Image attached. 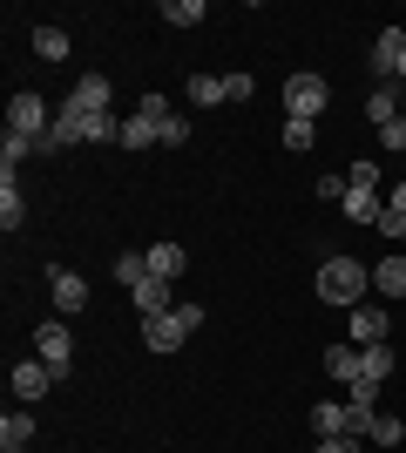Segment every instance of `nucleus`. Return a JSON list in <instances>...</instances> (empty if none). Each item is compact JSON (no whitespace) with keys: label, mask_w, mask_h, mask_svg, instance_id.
I'll list each match as a JSON object with an SVG mask.
<instances>
[{"label":"nucleus","mask_w":406,"mask_h":453,"mask_svg":"<svg viewBox=\"0 0 406 453\" xmlns=\"http://www.w3.org/2000/svg\"><path fill=\"white\" fill-rule=\"evenodd\" d=\"M372 291V271L359 265V257H332V265H318V298L326 304H346V311H359Z\"/></svg>","instance_id":"nucleus-1"},{"label":"nucleus","mask_w":406,"mask_h":453,"mask_svg":"<svg viewBox=\"0 0 406 453\" xmlns=\"http://www.w3.org/2000/svg\"><path fill=\"white\" fill-rule=\"evenodd\" d=\"M196 325H203V304H170V311H156V319H142V345H149V352H176V345L190 339Z\"/></svg>","instance_id":"nucleus-2"},{"label":"nucleus","mask_w":406,"mask_h":453,"mask_svg":"<svg viewBox=\"0 0 406 453\" xmlns=\"http://www.w3.org/2000/svg\"><path fill=\"white\" fill-rule=\"evenodd\" d=\"M332 102V81L326 75H285V115L298 122H318V109Z\"/></svg>","instance_id":"nucleus-3"},{"label":"nucleus","mask_w":406,"mask_h":453,"mask_svg":"<svg viewBox=\"0 0 406 453\" xmlns=\"http://www.w3.org/2000/svg\"><path fill=\"white\" fill-rule=\"evenodd\" d=\"M7 129H14V135H27V142H41V135L55 129V115H48V102H41L34 88H20L14 102H7Z\"/></svg>","instance_id":"nucleus-4"},{"label":"nucleus","mask_w":406,"mask_h":453,"mask_svg":"<svg viewBox=\"0 0 406 453\" xmlns=\"http://www.w3.org/2000/svg\"><path fill=\"white\" fill-rule=\"evenodd\" d=\"M34 359L48 365V372H68V365H75V339H68V325L61 319H48V325H34Z\"/></svg>","instance_id":"nucleus-5"},{"label":"nucleus","mask_w":406,"mask_h":453,"mask_svg":"<svg viewBox=\"0 0 406 453\" xmlns=\"http://www.w3.org/2000/svg\"><path fill=\"white\" fill-rule=\"evenodd\" d=\"M372 75H387V81L406 88V35H400V27H387V35L372 41Z\"/></svg>","instance_id":"nucleus-6"},{"label":"nucleus","mask_w":406,"mask_h":453,"mask_svg":"<svg viewBox=\"0 0 406 453\" xmlns=\"http://www.w3.org/2000/svg\"><path fill=\"white\" fill-rule=\"evenodd\" d=\"M48 298H55L61 319H75L81 304H88V278L81 271H48Z\"/></svg>","instance_id":"nucleus-7"},{"label":"nucleus","mask_w":406,"mask_h":453,"mask_svg":"<svg viewBox=\"0 0 406 453\" xmlns=\"http://www.w3.org/2000/svg\"><path fill=\"white\" fill-rule=\"evenodd\" d=\"M129 298H135V311H142V319H156V311H170V304H176V284H170V278H156V271H149V278L135 284Z\"/></svg>","instance_id":"nucleus-8"},{"label":"nucleus","mask_w":406,"mask_h":453,"mask_svg":"<svg viewBox=\"0 0 406 453\" xmlns=\"http://www.w3.org/2000/svg\"><path fill=\"white\" fill-rule=\"evenodd\" d=\"M68 109H81V115H109V75H81L75 88H68Z\"/></svg>","instance_id":"nucleus-9"},{"label":"nucleus","mask_w":406,"mask_h":453,"mask_svg":"<svg viewBox=\"0 0 406 453\" xmlns=\"http://www.w3.org/2000/svg\"><path fill=\"white\" fill-rule=\"evenodd\" d=\"M339 210H346L352 224H379V217H387V203H379V189H359V183H346Z\"/></svg>","instance_id":"nucleus-10"},{"label":"nucleus","mask_w":406,"mask_h":453,"mask_svg":"<svg viewBox=\"0 0 406 453\" xmlns=\"http://www.w3.org/2000/svg\"><path fill=\"white\" fill-rule=\"evenodd\" d=\"M387 332H393V319L379 304H359V311H352V345H387Z\"/></svg>","instance_id":"nucleus-11"},{"label":"nucleus","mask_w":406,"mask_h":453,"mask_svg":"<svg viewBox=\"0 0 406 453\" xmlns=\"http://www.w3.org/2000/svg\"><path fill=\"white\" fill-rule=\"evenodd\" d=\"M326 372L332 379H339V386H352V379H359V372H366V352H359V345H326Z\"/></svg>","instance_id":"nucleus-12"},{"label":"nucleus","mask_w":406,"mask_h":453,"mask_svg":"<svg viewBox=\"0 0 406 453\" xmlns=\"http://www.w3.org/2000/svg\"><path fill=\"white\" fill-rule=\"evenodd\" d=\"M48 386H55V372H48L41 359H14V393L20 399H41Z\"/></svg>","instance_id":"nucleus-13"},{"label":"nucleus","mask_w":406,"mask_h":453,"mask_svg":"<svg viewBox=\"0 0 406 453\" xmlns=\"http://www.w3.org/2000/svg\"><path fill=\"white\" fill-rule=\"evenodd\" d=\"M27 440H34V413H7L0 419V453H27Z\"/></svg>","instance_id":"nucleus-14"},{"label":"nucleus","mask_w":406,"mask_h":453,"mask_svg":"<svg viewBox=\"0 0 406 453\" xmlns=\"http://www.w3.org/2000/svg\"><path fill=\"white\" fill-rule=\"evenodd\" d=\"M142 257H149V271H156V278H183V265H190V257H183V244H149V250H142Z\"/></svg>","instance_id":"nucleus-15"},{"label":"nucleus","mask_w":406,"mask_h":453,"mask_svg":"<svg viewBox=\"0 0 406 453\" xmlns=\"http://www.w3.org/2000/svg\"><path fill=\"white\" fill-rule=\"evenodd\" d=\"M372 291H387V298H406V257L393 250L387 265H372Z\"/></svg>","instance_id":"nucleus-16"},{"label":"nucleus","mask_w":406,"mask_h":453,"mask_svg":"<svg viewBox=\"0 0 406 453\" xmlns=\"http://www.w3.org/2000/svg\"><path fill=\"white\" fill-rule=\"evenodd\" d=\"M27 156H41V142H27V135H14V129L0 135V176H14Z\"/></svg>","instance_id":"nucleus-17"},{"label":"nucleus","mask_w":406,"mask_h":453,"mask_svg":"<svg viewBox=\"0 0 406 453\" xmlns=\"http://www.w3.org/2000/svg\"><path fill=\"white\" fill-rule=\"evenodd\" d=\"M366 115H372V122H379V129H387V122H400V115H406V102H400V95L387 88V81H379V88L366 95Z\"/></svg>","instance_id":"nucleus-18"},{"label":"nucleus","mask_w":406,"mask_h":453,"mask_svg":"<svg viewBox=\"0 0 406 453\" xmlns=\"http://www.w3.org/2000/svg\"><path fill=\"white\" fill-rule=\"evenodd\" d=\"M311 434H318V440L346 434V406H339V399H318V406H311Z\"/></svg>","instance_id":"nucleus-19"},{"label":"nucleus","mask_w":406,"mask_h":453,"mask_svg":"<svg viewBox=\"0 0 406 453\" xmlns=\"http://www.w3.org/2000/svg\"><path fill=\"white\" fill-rule=\"evenodd\" d=\"M183 95H190L196 109H217V102H224V75H190V81H183Z\"/></svg>","instance_id":"nucleus-20"},{"label":"nucleus","mask_w":406,"mask_h":453,"mask_svg":"<svg viewBox=\"0 0 406 453\" xmlns=\"http://www.w3.org/2000/svg\"><path fill=\"white\" fill-rule=\"evenodd\" d=\"M34 55L41 61H68V27H34Z\"/></svg>","instance_id":"nucleus-21"},{"label":"nucleus","mask_w":406,"mask_h":453,"mask_svg":"<svg viewBox=\"0 0 406 453\" xmlns=\"http://www.w3.org/2000/svg\"><path fill=\"white\" fill-rule=\"evenodd\" d=\"M359 352H366V372H359V379L387 386V379H393V345H359Z\"/></svg>","instance_id":"nucleus-22"},{"label":"nucleus","mask_w":406,"mask_h":453,"mask_svg":"<svg viewBox=\"0 0 406 453\" xmlns=\"http://www.w3.org/2000/svg\"><path fill=\"white\" fill-rule=\"evenodd\" d=\"M149 142H156L149 115H122V150H149Z\"/></svg>","instance_id":"nucleus-23"},{"label":"nucleus","mask_w":406,"mask_h":453,"mask_svg":"<svg viewBox=\"0 0 406 453\" xmlns=\"http://www.w3.org/2000/svg\"><path fill=\"white\" fill-rule=\"evenodd\" d=\"M20 217H27V203H20L14 176H0V224H7V230H20Z\"/></svg>","instance_id":"nucleus-24"},{"label":"nucleus","mask_w":406,"mask_h":453,"mask_svg":"<svg viewBox=\"0 0 406 453\" xmlns=\"http://www.w3.org/2000/svg\"><path fill=\"white\" fill-rule=\"evenodd\" d=\"M116 278H122V284L135 291V284L149 278V257H142V250H116Z\"/></svg>","instance_id":"nucleus-25"},{"label":"nucleus","mask_w":406,"mask_h":453,"mask_svg":"<svg viewBox=\"0 0 406 453\" xmlns=\"http://www.w3.org/2000/svg\"><path fill=\"white\" fill-rule=\"evenodd\" d=\"M163 20H170V27H196V20H203V0H163Z\"/></svg>","instance_id":"nucleus-26"},{"label":"nucleus","mask_w":406,"mask_h":453,"mask_svg":"<svg viewBox=\"0 0 406 453\" xmlns=\"http://www.w3.org/2000/svg\"><path fill=\"white\" fill-rule=\"evenodd\" d=\"M318 142V122H298V115H285V150H311Z\"/></svg>","instance_id":"nucleus-27"},{"label":"nucleus","mask_w":406,"mask_h":453,"mask_svg":"<svg viewBox=\"0 0 406 453\" xmlns=\"http://www.w3.org/2000/svg\"><path fill=\"white\" fill-rule=\"evenodd\" d=\"M156 142H163V150H183V142H190V122H183V115H170V122L156 129Z\"/></svg>","instance_id":"nucleus-28"},{"label":"nucleus","mask_w":406,"mask_h":453,"mask_svg":"<svg viewBox=\"0 0 406 453\" xmlns=\"http://www.w3.org/2000/svg\"><path fill=\"white\" fill-rule=\"evenodd\" d=\"M372 440H379V447H400V440H406V426H400L393 413H379V419H372Z\"/></svg>","instance_id":"nucleus-29"},{"label":"nucleus","mask_w":406,"mask_h":453,"mask_svg":"<svg viewBox=\"0 0 406 453\" xmlns=\"http://www.w3.org/2000/svg\"><path fill=\"white\" fill-rule=\"evenodd\" d=\"M251 95H257L251 75H224V102H251Z\"/></svg>","instance_id":"nucleus-30"},{"label":"nucleus","mask_w":406,"mask_h":453,"mask_svg":"<svg viewBox=\"0 0 406 453\" xmlns=\"http://www.w3.org/2000/svg\"><path fill=\"white\" fill-rule=\"evenodd\" d=\"M346 183H359V189H379V163H352V170H346Z\"/></svg>","instance_id":"nucleus-31"},{"label":"nucleus","mask_w":406,"mask_h":453,"mask_svg":"<svg viewBox=\"0 0 406 453\" xmlns=\"http://www.w3.org/2000/svg\"><path fill=\"white\" fill-rule=\"evenodd\" d=\"M311 453H359V440H352V434H332V440H318Z\"/></svg>","instance_id":"nucleus-32"},{"label":"nucleus","mask_w":406,"mask_h":453,"mask_svg":"<svg viewBox=\"0 0 406 453\" xmlns=\"http://www.w3.org/2000/svg\"><path fill=\"white\" fill-rule=\"evenodd\" d=\"M379 142H387V150H406V115H400V122H387V129H379Z\"/></svg>","instance_id":"nucleus-33"},{"label":"nucleus","mask_w":406,"mask_h":453,"mask_svg":"<svg viewBox=\"0 0 406 453\" xmlns=\"http://www.w3.org/2000/svg\"><path fill=\"white\" fill-rule=\"evenodd\" d=\"M387 210H393V217H406V183H393V196H387Z\"/></svg>","instance_id":"nucleus-34"},{"label":"nucleus","mask_w":406,"mask_h":453,"mask_svg":"<svg viewBox=\"0 0 406 453\" xmlns=\"http://www.w3.org/2000/svg\"><path fill=\"white\" fill-rule=\"evenodd\" d=\"M400 102H406V88H400Z\"/></svg>","instance_id":"nucleus-35"}]
</instances>
